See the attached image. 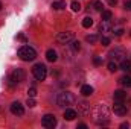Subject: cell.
Segmentation results:
<instances>
[{"mask_svg": "<svg viewBox=\"0 0 131 129\" xmlns=\"http://www.w3.org/2000/svg\"><path fill=\"white\" fill-rule=\"evenodd\" d=\"M92 119L99 126H107L108 122H110V109H108V106L104 105V103L96 105L93 108V111H92Z\"/></svg>", "mask_w": 131, "mask_h": 129, "instance_id": "1", "label": "cell"}, {"mask_svg": "<svg viewBox=\"0 0 131 129\" xmlns=\"http://www.w3.org/2000/svg\"><path fill=\"white\" fill-rule=\"evenodd\" d=\"M76 102V97L73 93H70V91H63V93H60L58 97H57V103H58V106H61V108H66V106H70V105H73Z\"/></svg>", "mask_w": 131, "mask_h": 129, "instance_id": "2", "label": "cell"}, {"mask_svg": "<svg viewBox=\"0 0 131 129\" xmlns=\"http://www.w3.org/2000/svg\"><path fill=\"white\" fill-rule=\"evenodd\" d=\"M18 58H20L21 61L29 62V61H34V59L37 58V52L34 50L32 47H29V46H21V47L18 49Z\"/></svg>", "mask_w": 131, "mask_h": 129, "instance_id": "3", "label": "cell"}, {"mask_svg": "<svg viewBox=\"0 0 131 129\" xmlns=\"http://www.w3.org/2000/svg\"><path fill=\"white\" fill-rule=\"evenodd\" d=\"M21 81H25V71H23L21 68H15V70L9 74V78H8L9 87H14V85H17V84H20Z\"/></svg>", "mask_w": 131, "mask_h": 129, "instance_id": "4", "label": "cell"}, {"mask_svg": "<svg viewBox=\"0 0 131 129\" xmlns=\"http://www.w3.org/2000/svg\"><path fill=\"white\" fill-rule=\"evenodd\" d=\"M32 74L37 81H44L46 76H47V67L44 64H41V62L40 64H35L32 68Z\"/></svg>", "mask_w": 131, "mask_h": 129, "instance_id": "5", "label": "cell"}, {"mask_svg": "<svg viewBox=\"0 0 131 129\" xmlns=\"http://www.w3.org/2000/svg\"><path fill=\"white\" fill-rule=\"evenodd\" d=\"M75 40V32L72 31H66V32H60L57 35V41L60 44H69Z\"/></svg>", "mask_w": 131, "mask_h": 129, "instance_id": "6", "label": "cell"}, {"mask_svg": "<svg viewBox=\"0 0 131 129\" xmlns=\"http://www.w3.org/2000/svg\"><path fill=\"white\" fill-rule=\"evenodd\" d=\"M41 123H43V126L46 129H53L57 126V117H55L53 114H46V115L43 117Z\"/></svg>", "mask_w": 131, "mask_h": 129, "instance_id": "7", "label": "cell"}, {"mask_svg": "<svg viewBox=\"0 0 131 129\" xmlns=\"http://www.w3.org/2000/svg\"><path fill=\"white\" fill-rule=\"evenodd\" d=\"M108 55H110L111 59H114V61H122V59H125L127 52H125V49H122V47H116V49L111 50Z\"/></svg>", "mask_w": 131, "mask_h": 129, "instance_id": "8", "label": "cell"}, {"mask_svg": "<svg viewBox=\"0 0 131 129\" xmlns=\"http://www.w3.org/2000/svg\"><path fill=\"white\" fill-rule=\"evenodd\" d=\"M78 112H79L81 115H90V112H92L90 103L85 102V100H79V102H78Z\"/></svg>", "mask_w": 131, "mask_h": 129, "instance_id": "9", "label": "cell"}, {"mask_svg": "<svg viewBox=\"0 0 131 129\" xmlns=\"http://www.w3.org/2000/svg\"><path fill=\"white\" fill-rule=\"evenodd\" d=\"M113 111L116 115H125L128 108L127 105H124V102H114V106H113Z\"/></svg>", "mask_w": 131, "mask_h": 129, "instance_id": "10", "label": "cell"}, {"mask_svg": "<svg viewBox=\"0 0 131 129\" xmlns=\"http://www.w3.org/2000/svg\"><path fill=\"white\" fill-rule=\"evenodd\" d=\"M11 112L14 115H23L25 114V108L20 102H12L11 103Z\"/></svg>", "mask_w": 131, "mask_h": 129, "instance_id": "11", "label": "cell"}, {"mask_svg": "<svg viewBox=\"0 0 131 129\" xmlns=\"http://www.w3.org/2000/svg\"><path fill=\"white\" fill-rule=\"evenodd\" d=\"M113 29V23L110 20H102L101 24H99V31L101 32H110Z\"/></svg>", "mask_w": 131, "mask_h": 129, "instance_id": "12", "label": "cell"}, {"mask_svg": "<svg viewBox=\"0 0 131 129\" xmlns=\"http://www.w3.org/2000/svg\"><path fill=\"white\" fill-rule=\"evenodd\" d=\"M78 117V112L75 111V109H70V108H67L64 111V119L67 122H72V120H75Z\"/></svg>", "mask_w": 131, "mask_h": 129, "instance_id": "13", "label": "cell"}, {"mask_svg": "<svg viewBox=\"0 0 131 129\" xmlns=\"http://www.w3.org/2000/svg\"><path fill=\"white\" fill-rule=\"evenodd\" d=\"M113 99H114V102H124V100L127 99V93L122 91V90H117V91H114Z\"/></svg>", "mask_w": 131, "mask_h": 129, "instance_id": "14", "label": "cell"}, {"mask_svg": "<svg viewBox=\"0 0 131 129\" xmlns=\"http://www.w3.org/2000/svg\"><path fill=\"white\" fill-rule=\"evenodd\" d=\"M46 59H47L49 62H55V61L58 59V55H57V52H55L53 49H49V50L46 52Z\"/></svg>", "mask_w": 131, "mask_h": 129, "instance_id": "15", "label": "cell"}, {"mask_svg": "<svg viewBox=\"0 0 131 129\" xmlns=\"http://www.w3.org/2000/svg\"><path fill=\"white\" fill-rule=\"evenodd\" d=\"M81 94L82 96H92L93 94V87H90V85H82L81 87Z\"/></svg>", "mask_w": 131, "mask_h": 129, "instance_id": "16", "label": "cell"}, {"mask_svg": "<svg viewBox=\"0 0 131 129\" xmlns=\"http://www.w3.org/2000/svg\"><path fill=\"white\" fill-rule=\"evenodd\" d=\"M121 70L130 73L131 71V61L130 59H122V61H121Z\"/></svg>", "mask_w": 131, "mask_h": 129, "instance_id": "17", "label": "cell"}, {"mask_svg": "<svg viewBox=\"0 0 131 129\" xmlns=\"http://www.w3.org/2000/svg\"><path fill=\"white\" fill-rule=\"evenodd\" d=\"M119 81H121V84H122L124 87L131 88V74H125V76H122Z\"/></svg>", "mask_w": 131, "mask_h": 129, "instance_id": "18", "label": "cell"}, {"mask_svg": "<svg viewBox=\"0 0 131 129\" xmlns=\"http://www.w3.org/2000/svg\"><path fill=\"white\" fill-rule=\"evenodd\" d=\"M52 8H53L55 11H61V9H64V8H66V2H64V0L53 2V3H52Z\"/></svg>", "mask_w": 131, "mask_h": 129, "instance_id": "19", "label": "cell"}, {"mask_svg": "<svg viewBox=\"0 0 131 129\" xmlns=\"http://www.w3.org/2000/svg\"><path fill=\"white\" fill-rule=\"evenodd\" d=\"M92 8H93L95 11H98V12H102V11H104V5H102L101 0H95V2L92 3Z\"/></svg>", "mask_w": 131, "mask_h": 129, "instance_id": "20", "label": "cell"}, {"mask_svg": "<svg viewBox=\"0 0 131 129\" xmlns=\"http://www.w3.org/2000/svg\"><path fill=\"white\" fill-rule=\"evenodd\" d=\"M82 26H84L85 29L92 28V26H93V18H92V17H85V18L82 20Z\"/></svg>", "mask_w": 131, "mask_h": 129, "instance_id": "21", "label": "cell"}, {"mask_svg": "<svg viewBox=\"0 0 131 129\" xmlns=\"http://www.w3.org/2000/svg\"><path fill=\"white\" fill-rule=\"evenodd\" d=\"M85 41H87V43H90V44H95V43L98 41V35H95V33L87 35V36H85Z\"/></svg>", "mask_w": 131, "mask_h": 129, "instance_id": "22", "label": "cell"}, {"mask_svg": "<svg viewBox=\"0 0 131 129\" xmlns=\"http://www.w3.org/2000/svg\"><path fill=\"white\" fill-rule=\"evenodd\" d=\"M72 49H73V52H79L81 50V43L79 41H72Z\"/></svg>", "mask_w": 131, "mask_h": 129, "instance_id": "23", "label": "cell"}, {"mask_svg": "<svg viewBox=\"0 0 131 129\" xmlns=\"http://www.w3.org/2000/svg\"><path fill=\"white\" fill-rule=\"evenodd\" d=\"M111 17H113L111 11H102V20H111Z\"/></svg>", "mask_w": 131, "mask_h": 129, "instance_id": "24", "label": "cell"}, {"mask_svg": "<svg viewBox=\"0 0 131 129\" xmlns=\"http://www.w3.org/2000/svg\"><path fill=\"white\" fill-rule=\"evenodd\" d=\"M107 67H108V70H110V71H116V70H119V67H117V64H116V62H113V61H110Z\"/></svg>", "mask_w": 131, "mask_h": 129, "instance_id": "25", "label": "cell"}, {"mask_svg": "<svg viewBox=\"0 0 131 129\" xmlns=\"http://www.w3.org/2000/svg\"><path fill=\"white\" fill-rule=\"evenodd\" d=\"M72 9L75 11V12H78V11H81V5H79V2H72Z\"/></svg>", "mask_w": 131, "mask_h": 129, "instance_id": "26", "label": "cell"}, {"mask_svg": "<svg viewBox=\"0 0 131 129\" xmlns=\"http://www.w3.org/2000/svg\"><path fill=\"white\" fill-rule=\"evenodd\" d=\"M101 44H102L104 47L110 46V38H108V36H101Z\"/></svg>", "mask_w": 131, "mask_h": 129, "instance_id": "27", "label": "cell"}, {"mask_svg": "<svg viewBox=\"0 0 131 129\" xmlns=\"http://www.w3.org/2000/svg\"><path fill=\"white\" fill-rule=\"evenodd\" d=\"M28 94H29V97H35V94H37V88H35V87H29Z\"/></svg>", "mask_w": 131, "mask_h": 129, "instance_id": "28", "label": "cell"}, {"mask_svg": "<svg viewBox=\"0 0 131 129\" xmlns=\"http://www.w3.org/2000/svg\"><path fill=\"white\" fill-rule=\"evenodd\" d=\"M26 105H28V106H31V108L37 105V103H35V100H34V97H28V102H26Z\"/></svg>", "mask_w": 131, "mask_h": 129, "instance_id": "29", "label": "cell"}, {"mask_svg": "<svg viewBox=\"0 0 131 129\" xmlns=\"http://www.w3.org/2000/svg\"><path fill=\"white\" fill-rule=\"evenodd\" d=\"M93 64H95V65H101V64H102V58L95 56V58H93Z\"/></svg>", "mask_w": 131, "mask_h": 129, "instance_id": "30", "label": "cell"}, {"mask_svg": "<svg viewBox=\"0 0 131 129\" xmlns=\"http://www.w3.org/2000/svg\"><path fill=\"white\" fill-rule=\"evenodd\" d=\"M124 9L131 11V2H128V0H125V2H124Z\"/></svg>", "mask_w": 131, "mask_h": 129, "instance_id": "31", "label": "cell"}, {"mask_svg": "<svg viewBox=\"0 0 131 129\" xmlns=\"http://www.w3.org/2000/svg\"><path fill=\"white\" fill-rule=\"evenodd\" d=\"M114 35H116V36H121V35H122V33H124V29H121V28H119V29H114Z\"/></svg>", "mask_w": 131, "mask_h": 129, "instance_id": "32", "label": "cell"}, {"mask_svg": "<svg viewBox=\"0 0 131 129\" xmlns=\"http://www.w3.org/2000/svg\"><path fill=\"white\" fill-rule=\"evenodd\" d=\"M17 38H18L20 41H23V43H26V36H25L23 33H18V35H17Z\"/></svg>", "mask_w": 131, "mask_h": 129, "instance_id": "33", "label": "cell"}, {"mask_svg": "<svg viewBox=\"0 0 131 129\" xmlns=\"http://www.w3.org/2000/svg\"><path fill=\"white\" fill-rule=\"evenodd\" d=\"M78 129H87V125L85 123H79L78 125Z\"/></svg>", "mask_w": 131, "mask_h": 129, "instance_id": "34", "label": "cell"}, {"mask_svg": "<svg viewBox=\"0 0 131 129\" xmlns=\"http://www.w3.org/2000/svg\"><path fill=\"white\" fill-rule=\"evenodd\" d=\"M116 3H117V0H108V5H110V6H114Z\"/></svg>", "mask_w": 131, "mask_h": 129, "instance_id": "35", "label": "cell"}, {"mask_svg": "<svg viewBox=\"0 0 131 129\" xmlns=\"http://www.w3.org/2000/svg\"><path fill=\"white\" fill-rule=\"evenodd\" d=\"M128 126H130L128 123H122V125H121V129H128Z\"/></svg>", "mask_w": 131, "mask_h": 129, "instance_id": "36", "label": "cell"}, {"mask_svg": "<svg viewBox=\"0 0 131 129\" xmlns=\"http://www.w3.org/2000/svg\"><path fill=\"white\" fill-rule=\"evenodd\" d=\"M0 9H2V3H0Z\"/></svg>", "mask_w": 131, "mask_h": 129, "instance_id": "37", "label": "cell"}, {"mask_svg": "<svg viewBox=\"0 0 131 129\" xmlns=\"http://www.w3.org/2000/svg\"><path fill=\"white\" fill-rule=\"evenodd\" d=\"M130 35H131V31H130Z\"/></svg>", "mask_w": 131, "mask_h": 129, "instance_id": "38", "label": "cell"}]
</instances>
